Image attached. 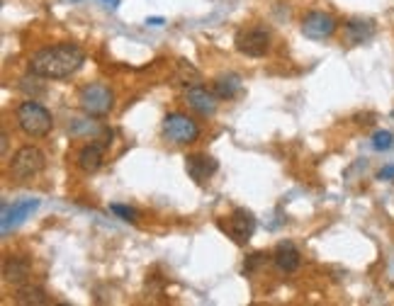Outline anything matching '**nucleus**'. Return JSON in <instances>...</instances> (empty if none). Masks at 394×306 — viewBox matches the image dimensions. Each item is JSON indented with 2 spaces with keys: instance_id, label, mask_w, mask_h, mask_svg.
Segmentation results:
<instances>
[{
  "instance_id": "f257e3e1",
  "label": "nucleus",
  "mask_w": 394,
  "mask_h": 306,
  "mask_svg": "<svg viewBox=\"0 0 394 306\" xmlns=\"http://www.w3.org/2000/svg\"><path fill=\"white\" fill-rule=\"evenodd\" d=\"M83 63H85V54L76 44H54L32 56L29 73L46 80H61L73 75Z\"/></svg>"
},
{
  "instance_id": "f03ea898",
  "label": "nucleus",
  "mask_w": 394,
  "mask_h": 306,
  "mask_svg": "<svg viewBox=\"0 0 394 306\" xmlns=\"http://www.w3.org/2000/svg\"><path fill=\"white\" fill-rule=\"evenodd\" d=\"M17 125H20V129L27 137L39 139L51 132L54 117H51V112L46 110L44 105L34 102V100H27V102H22L20 107H17Z\"/></svg>"
},
{
  "instance_id": "7ed1b4c3",
  "label": "nucleus",
  "mask_w": 394,
  "mask_h": 306,
  "mask_svg": "<svg viewBox=\"0 0 394 306\" xmlns=\"http://www.w3.org/2000/svg\"><path fill=\"white\" fill-rule=\"evenodd\" d=\"M81 107L88 117H105L115 107V95L108 85L90 83L81 90Z\"/></svg>"
},
{
  "instance_id": "20e7f679",
  "label": "nucleus",
  "mask_w": 394,
  "mask_h": 306,
  "mask_svg": "<svg viewBox=\"0 0 394 306\" xmlns=\"http://www.w3.org/2000/svg\"><path fill=\"white\" fill-rule=\"evenodd\" d=\"M44 163H46V158L37 146H22V149L15 153L13 163H10V173H13L17 180H32L44 170Z\"/></svg>"
},
{
  "instance_id": "39448f33",
  "label": "nucleus",
  "mask_w": 394,
  "mask_h": 306,
  "mask_svg": "<svg viewBox=\"0 0 394 306\" xmlns=\"http://www.w3.org/2000/svg\"><path fill=\"white\" fill-rule=\"evenodd\" d=\"M234 44H237V51L244 56L251 58H261L268 54L270 49V37L266 29L261 27H249V29H239L237 37H234Z\"/></svg>"
},
{
  "instance_id": "423d86ee",
  "label": "nucleus",
  "mask_w": 394,
  "mask_h": 306,
  "mask_svg": "<svg viewBox=\"0 0 394 306\" xmlns=\"http://www.w3.org/2000/svg\"><path fill=\"white\" fill-rule=\"evenodd\" d=\"M163 134H166L168 141L183 146V144H192L199 137V127L187 115L175 112V115H168L163 120Z\"/></svg>"
},
{
  "instance_id": "0eeeda50",
  "label": "nucleus",
  "mask_w": 394,
  "mask_h": 306,
  "mask_svg": "<svg viewBox=\"0 0 394 306\" xmlns=\"http://www.w3.org/2000/svg\"><path fill=\"white\" fill-rule=\"evenodd\" d=\"M224 231L237 241L239 246L249 243L251 236H254V231H256V216L244 207L234 209L232 216H229V221L224 223Z\"/></svg>"
},
{
  "instance_id": "6e6552de",
  "label": "nucleus",
  "mask_w": 394,
  "mask_h": 306,
  "mask_svg": "<svg viewBox=\"0 0 394 306\" xmlns=\"http://www.w3.org/2000/svg\"><path fill=\"white\" fill-rule=\"evenodd\" d=\"M336 32V20H333L331 15H326V13H309V15H304V20H302V34L307 39H328L331 34Z\"/></svg>"
},
{
  "instance_id": "1a4fd4ad",
  "label": "nucleus",
  "mask_w": 394,
  "mask_h": 306,
  "mask_svg": "<svg viewBox=\"0 0 394 306\" xmlns=\"http://www.w3.org/2000/svg\"><path fill=\"white\" fill-rule=\"evenodd\" d=\"M37 207H39V199H20V202H15L13 207H10V204H3V221H0V231H3V236H8L10 228L20 226V223L25 221Z\"/></svg>"
},
{
  "instance_id": "9d476101",
  "label": "nucleus",
  "mask_w": 394,
  "mask_h": 306,
  "mask_svg": "<svg viewBox=\"0 0 394 306\" xmlns=\"http://www.w3.org/2000/svg\"><path fill=\"white\" fill-rule=\"evenodd\" d=\"M185 170L197 185H202L204 180H209L212 175L219 170V163L214 161L212 156H202V153H195V156L185 158Z\"/></svg>"
},
{
  "instance_id": "9b49d317",
  "label": "nucleus",
  "mask_w": 394,
  "mask_h": 306,
  "mask_svg": "<svg viewBox=\"0 0 394 306\" xmlns=\"http://www.w3.org/2000/svg\"><path fill=\"white\" fill-rule=\"evenodd\" d=\"M187 102H190V107L199 112V115L209 117L217 112V95H212L207 88L202 85H192L187 88Z\"/></svg>"
},
{
  "instance_id": "f8f14e48",
  "label": "nucleus",
  "mask_w": 394,
  "mask_h": 306,
  "mask_svg": "<svg viewBox=\"0 0 394 306\" xmlns=\"http://www.w3.org/2000/svg\"><path fill=\"white\" fill-rule=\"evenodd\" d=\"M273 260L282 270V273H295V270L299 268V263H302V255H299V250L295 248V243H290V241H282L278 248H275Z\"/></svg>"
},
{
  "instance_id": "ddd939ff",
  "label": "nucleus",
  "mask_w": 394,
  "mask_h": 306,
  "mask_svg": "<svg viewBox=\"0 0 394 306\" xmlns=\"http://www.w3.org/2000/svg\"><path fill=\"white\" fill-rule=\"evenodd\" d=\"M105 141L103 144H88L83 151L78 153V166L83 173H95L103 166V149H105Z\"/></svg>"
},
{
  "instance_id": "4468645a",
  "label": "nucleus",
  "mask_w": 394,
  "mask_h": 306,
  "mask_svg": "<svg viewBox=\"0 0 394 306\" xmlns=\"http://www.w3.org/2000/svg\"><path fill=\"white\" fill-rule=\"evenodd\" d=\"M346 37L351 44H366L375 37V25L370 20H351L346 22Z\"/></svg>"
},
{
  "instance_id": "2eb2a0df",
  "label": "nucleus",
  "mask_w": 394,
  "mask_h": 306,
  "mask_svg": "<svg viewBox=\"0 0 394 306\" xmlns=\"http://www.w3.org/2000/svg\"><path fill=\"white\" fill-rule=\"evenodd\" d=\"M3 278L5 282H15V285H22L29 278V263L25 258H8L3 265Z\"/></svg>"
},
{
  "instance_id": "dca6fc26",
  "label": "nucleus",
  "mask_w": 394,
  "mask_h": 306,
  "mask_svg": "<svg viewBox=\"0 0 394 306\" xmlns=\"http://www.w3.org/2000/svg\"><path fill=\"white\" fill-rule=\"evenodd\" d=\"M241 90V78L237 73H227V75H219L214 80V95L219 100H232L237 97Z\"/></svg>"
},
{
  "instance_id": "f3484780",
  "label": "nucleus",
  "mask_w": 394,
  "mask_h": 306,
  "mask_svg": "<svg viewBox=\"0 0 394 306\" xmlns=\"http://www.w3.org/2000/svg\"><path fill=\"white\" fill-rule=\"evenodd\" d=\"M17 304H34V306L49 304V294L37 285H25L17 292Z\"/></svg>"
},
{
  "instance_id": "a211bd4d",
  "label": "nucleus",
  "mask_w": 394,
  "mask_h": 306,
  "mask_svg": "<svg viewBox=\"0 0 394 306\" xmlns=\"http://www.w3.org/2000/svg\"><path fill=\"white\" fill-rule=\"evenodd\" d=\"M392 146H394L392 132H387V129H380V132L373 134V149L375 151H390Z\"/></svg>"
},
{
  "instance_id": "6ab92c4d",
  "label": "nucleus",
  "mask_w": 394,
  "mask_h": 306,
  "mask_svg": "<svg viewBox=\"0 0 394 306\" xmlns=\"http://www.w3.org/2000/svg\"><path fill=\"white\" fill-rule=\"evenodd\" d=\"M110 211H115L120 219H125V221H137V209H132V207H127V204H110Z\"/></svg>"
},
{
  "instance_id": "aec40b11",
  "label": "nucleus",
  "mask_w": 394,
  "mask_h": 306,
  "mask_svg": "<svg viewBox=\"0 0 394 306\" xmlns=\"http://www.w3.org/2000/svg\"><path fill=\"white\" fill-rule=\"evenodd\" d=\"M263 258H266V255H263V253H256V255H251V260L244 265V273H251V270H254L256 265H261V263H263Z\"/></svg>"
},
{
  "instance_id": "412c9836",
  "label": "nucleus",
  "mask_w": 394,
  "mask_h": 306,
  "mask_svg": "<svg viewBox=\"0 0 394 306\" xmlns=\"http://www.w3.org/2000/svg\"><path fill=\"white\" fill-rule=\"evenodd\" d=\"M378 180H394V166H385L378 173Z\"/></svg>"
},
{
  "instance_id": "4be33fe9",
  "label": "nucleus",
  "mask_w": 394,
  "mask_h": 306,
  "mask_svg": "<svg viewBox=\"0 0 394 306\" xmlns=\"http://www.w3.org/2000/svg\"><path fill=\"white\" fill-rule=\"evenodd\" d=\"M146 25H151V27H161V25H163V20H161V17H149V20H146Z\"/></svg>"
},
{
  "instance_id": "5701e85b",
  "label": "nucleus",
  "mask_w": 394,
  "mask_h": 306,
  "mask_svg": "<svg viewBox=\"0 0 394 306\" xmlns=\"http://www.w3.org/2000/svg\"><path fill=\"white\" fill-rule=\"evenodd\" d=\"M103 3H108V5H110V8H113V10H117V8H120V0H103Z\"/></svg>"
},
{
  "instance_id": "b1692460",
  "label": "nucleus",
  "mask_w": 394,
  "mask_h": 306,
  "mask_svg": "<svg viewBox=\"0 0 394 306\" xmlns=\"http://www.w3.org/2000/svg\"><path fill=\"white\" fill-rule=\"evenodd\" d=\"M5 153H8V134L3 132V156H5Z\"/></svg>"
},
{
  "instance_id": "393cba45",
  "label": "nucleus",
  "mask_w": 394,
  "mask_h": 306,
  "mask_svg": "<svg viewBox=\"0 0 394 306\" xmlns=\"http://www.w3.org/2000/svg\"><path fill=\"white\" fill-rule=\"evenodd\" d=\"M392 117H394V115H392Z\"/></svg>"
}]
</instances>
